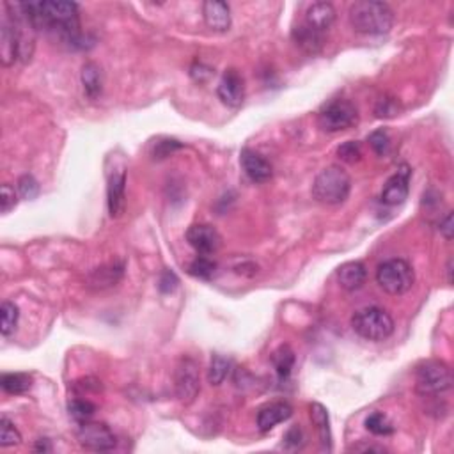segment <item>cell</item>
<instances>
[{"mask_svg": "<svg viewBox=\"0 0 454 454\" xmlns=\"http://www.w3.org/2000/svg\"><path fill=\"white\" fill-rule=\"evenodd\" d=\"M348 18L355 32L367 35L387 34L394 25V11L389 4L376 0H360L351 4Z\"/></svg>", "mask_w": 454, "mask_h": 454, "instance_id": "obj_2", "label": "cell"}, {"mask_svg": "<svg viewBox=\"0 0 454 454\" xmlns=\"http://www.w3.org/2000/svg\"><path fill=\"white\" fill-rule=\"evenodd\" d=\"M447 282L449 284H453V259H449V261H447Z\"/></svg>", "mask_w": 454, "mask_h": 454, "instance_id": "obj_45", "label": "cell"}, {"mask_svg": "<svg viewBox=\"0 0 454 454\" xmlns=\"http://www.w3.org/2000/svg\"><path fill=\"white\" fill-rule=\"evenodd\" d=\"M365 428L376 436H387L394 433L392 422H390L389 417H387L385 414H382V411H375V414L369 415V417L365 419Z\"/></svg>", "mask_w": 454, "mask_h": 454, "instance_id": "obj_29", "label": "cell"}, {"mask_svg": "<svg viewBox=\"0 0 454 454\" xmlns=\"http://www.w3.org/2000/svg\"><path fill=\"white\" fill-rule=\"evenodd\" d=\"M365 279H367V270H365L364 262L360 261L344 262L337 270V280H339L340 287L346 291L360 289L365 284Z\"/></svg>", "mask_w": 454, "mask_h": 454, "instance_id": "obj_20", "label": "cell"}, {"mask_svg": "<svg viewBox=\"0 0 454 454\" xmlns=\"http://www.w3.org/2000/svg\"><path fill=\"white\" fill-rule=\"evenodd\" d=\"M351 328L362 339L380 343L394 333V319L385 309L365 307L355 312L351 318Z\"/></svg>", "mask_w": 454, "mask_h": 454, "instance_id": "obj_4", "label": "cell"}, {"mask_svg": "<svg viewBox=\"0 0 454 454\" xmlns=\"http://www.w3.org/2000/svg\"><path fill=\"white\" fill-rule=\"evenodd\" d=\"M240 163L248 179L254 181V183H266V181L272 179V163L259 153L252 151V149H243L240 156Z\"/></svg>", "mask_w": 454, "mask_h": 454, "instance_id": "obj_14", "label": "cell"}, {"mask_svg": "<svg viewBox=\"0 0 454 454\" xmlns=\"http://www.w3.org/2000/svg\"><path fill=\"white\" fill-rule=\"evenodd\" d=\"M351 190V177L340 165L325 167L312 183V197L326 206L343 204Z\"/></svg>", "mask_w": 454, "mask_h": 454, "instance_id": "obj_3", "label": "cell"}, {"mask_svg": "<svg viewBox=\"0 0 454 454\" xmlns=\"http://www.w3.org/2000/svg\"><path fill=\"white\" fill-rule=\"evenodd\" d=\"M272 364L280 380H287L294 365V353L287 344H282L272 353Z\"/></svg>", "mask_w": 454, "mask_h": 454, "instance_id": "obj_24", "label": "cell"}, {"mask_svg": "<svg viewBox=\"0 0 454 454\" xmlns=\"http://www.w3.org/2000/svg\"><path fill=\"white\" fill-rule=\"evenodd\" d=\"M190 74L194 80L197 82H206L209 77H211V70L208 66H204L202 62H195L194 66L190 67Z\"/></svg>", "mask_w": 454, "mask_h": 454, "instance_id": "obj_40", "label": "cell"}, {"mask_svg": "<svg viewBox=\"0 0 454 454\" xmlns=\"http://www.w3.org/2000/svg\"><path fill=\"white\" fill-rule=\"evenodd\" d=\"M399 110H401L399 101H397L396 98H392V96H382L375 106V114L376 117H380V119L396 117L397 114H399Z\"/></svg>", "mask_w": 454, "mask_h": 454, "instance_id": "obj_32", "label": "cell"}, {"mask_svg": "<svg viewBox=\"0 0 454 454\" xmlns=\"http://www.w3.org/2000/svg\"><path fill=\"white\" fill-rule=\"evenodd\" d=\"M0 314H2V323H0V330H2L4 337H9L11 333L16 330L18 325V316H20V311H18V305H14L13 301H4L2 307H0Z\"/></svg>", "mask_w": 454, "mask_h": 454, "instance_id": "obj_28", "label": "cell"}, {"mask_svg": "<svg viewBox=\"0 0 454 454\" xmlns=\"http://www.w3.org/2000/svg\"><path fill=\"white\" fill-rule=\"evenodd\" d=\"M187 241L201 255H211L222 247V236L209 223H194L188 227Z\"/></svg>", "mask_w": 454, "mask_h": 454, "instance_id": "obj_10", "label": "cell"}, {"mask_svg": "<svg viewBox=\"0 0 454 454\" xmlns=\"http://www.w3.org/2000/svg\"><path fill=\"white\" fill-rule=\"evenodd\" d=\"M74 392L87 394V392H99L101 390V382L96 378H82L73 383Z\"/></svg>", "mask_w": 454, "mask_h": 454, "instance_id": "obj_37", "label": "cell"}, {"mask_svg": "<svg viewBox=\"0 0 454 454\" xmlns=\"http://www.w3.org/2000/svg\"><path fill=\"white\" fill-rule=\"evenodd\" d=\"M38 453H50L52 450V445H50V440L48 438H39L38 442H35V447H34Z\"/></svg>", "mask_w": 454, "mask_h": 454, "instance_id": "obj_43", "label": "cell"}, {"mask_svg": "<svg viewBox=\"0 0 454 454\" xmlns=\"http://www.w3.org/2000/svg\"><path fill=\"white\" fill-rule=\"evenodd\" d=\"M18 194L23 199H27V201L38 197L39 183L35 181V177L31 176V174H23V176L18 179Z\"/></svg>", "mask_w": 454, "mask_h": 454, "instance_id": "obj_33", "label": "cell"}, {"mask_svg": "<svg viewBox=\"0 0 454 454\" xmlns=\"http://www.w3.org/2000/svg\"><path fill=\"white\" fill-rule=\"evenodd\" d=\"M311 410V419L316 424V429L319 433V440L323 443V449H332V435H330V422H328V410L323 404L312 403L309 406Z\"/></svg>", "mask_w": 454, "mask_h": 454, "instance_id": "obj_23", "label": "cell"}, {"mask_svg": "<svg viewBox=\"0 0 454 454\" xmlns=\"http://www.w3.org/2000/svg\"><path fill=\"white\" fill-rule=\"evenodd\" d=\"M188 273L195 279H201V280H209L215 277L216 273V262L213 259L206 258V255H199L195 258L194 261L190 262L188 266Z\"/></svg>", "mask_w": 454, "mask_h": 454, "instance_id": "obj_27", "label": "cell"}, {"mask_svg": "<svg viewBox=\"0 0 454 454\" xmlns=\"http://www.w3.org/2000/svg\"><path fill=\"white\" fill-rule=\"evenodd\" d=\"M351 450H357V453H360V450H375V453H383V447H378V445H355L351 447Z\"/></svg>", "mask_w": 454, "mask_h": 454, "instance_id": "obj_44", "label": "cell"}, {"mask_svg": "<svg viewBox=\"0 0 454 454\" xmlns=\"http://www.w3.org/2000/svg\"><path fill=\"white\" fill-rule=\"evenodd\" d=\"M367 140H369V144H371L372 151H375L376 155H380V156L387 155V151H389V148H390V137H389V133H387L385 130L372 131V133L369 135Z\"/></svg>", "mask_w": 454, "mask_h": 454, "instance_id": "obj_34", "label": "cell"}, {"mask_svg": "<svg viewBox=\"0 0 454 454\" xmlns=\"http://www.w3.org/2000/svg\"><path fill=\"white\" fill-rule=\"evenodd\" d=\"M336 21V9L330 2H316L305 13V23L325 34Z\"/></svg>", "mask_w": 454, "mask_h": 454, "instance_id": "obj_21", "label": "cell"}, {"mask_svg": "<svg viewBox=\"0 0 454 454\" xmlns=\"http://www.w3.org/2000/svg\"><path fill=\"white\" fill-rule=\"evenodd\" d=\"M453 387V372L442 360H426L415 369V390L421 396H438Z\"/></svg>", "mask_w": 454, "mask_h": 454, "instance_id": "obj_5", "label": "cell"}, {"mask_svg": "<svg viewBox=\"0 0 454 454\" xmlns=\"http://www.w3.org/2000/svg\"><path fill=\"white\" fill-rule=\"evenodd\" d=\"M21 435L16 429V426L7 417L0 419V447H13L20 445Z\"/></svg>", "mask_w": 454, "mask_h": 454, "instance_id": "obj_31", "label": "cell"}, {"mask_svg": "<svg viewBox=\"0 0 454 454\" xmlns=\"http://www.w3.org/2000/svg\"><path fill=\"white\" fill-rule=\"evenodd\" d=\"M0 385H2L4 392L20 396V394H25L31 389L32 378L25 372H9V375H4L0 378Z\"/></svg>", "mask_w": 454, "mask_h": 454, "instance_id": "obj_25", "label": "cell"}, {"mask_svg": "<svg viewBox=\"0 0 454 454\" xmlns=\"http://www.w3.org/2000/svg\"><path fill=\"white\" fill-rule=\"evenodd\" d=\"M337 155H339V158L343 160V162H348V163L358 162L362 156L360 144L355 140L344 142V144L339 145V149H337Z\"/></svg>", "mask_w": 454, "mask_h": 454, "instance_id": "obj_35", "label": "cell"}, {"mask_svg": "<svg viewBox=\"0 0 454 454\" xmlns=\"http://www.w3.org/2000/svg\"><path fill=\"white\" fill-rule=\"evenodd\" d=\"M291 38H293L294 45H297L301 52L309 53V55H316V53H319L321 52L323 45H325V34L316 31V28L309 27L305 21L293 28Z\"/></svg>", "mask_w": 454, "mask_h": 454, "instance_id": "obj_19", "label": "cell"}, {"mask_svg": "<svg viewBox=\"0 0 454 454\" xmlns=\"http://www.w3.org/2000/svg\"><path fill=\"white\" fill-rule=\"evenodd\" d=\"M376 282L392 297L408 293L415 282V272L404 259H389L376 270Z\"/></svg>", "mask_w": 454, "mask_h": 454, "instance_id": "obj_6", "label": "cell"}, {"mask_svg": "<svg viewBox=\"0 0 454 454\" xmlns=\"http://www.w3.org/2000/svg\"><path fill=\"white\" fill-rule=\"evenodd\" d=\"M177 284V277L174 275L172 272H165L162 275V279H160V291L162 293H170V291L176 287Z\"/></svg>", "mask_w": 454, "mask_h": 454, "instance_id": "obj_41", "label": "cell"}, {"mask_svg": "<svg viewBox=\"0 0 454 454\" xmlns=\"http://www.w3.org/2000/svg\"><path fill=\"white\" fill-rule=\"evenodd\" d=\"M78 443L84 449L94 450V453H106L116 447L117 440L112 429L103 422L85 421L80 422V428L77 431Z\"/></svg>", "mask_w": 454, "mask_h": 454, "instance_id": "obj_9", "label": "cell"}, {"mask_svg": "<svg viewBox=\"0 0 454 454\" xmlns=\"http://www.w3.org/2000/svg\"><path fill=\"white\" fill-rule=\"evenodd\" d=\"M216 94H218L220 101L231 109H236L243 103L245 82L243 77L238 73V70H234V67L226 70V73L220 78L218 87H216Z\"/></svg>", "mask_w": 454, "mask_h": 454, "instance_id": "obj_12", "label": "cell"}, {"mask_svg": "<svg viewBox=\"0 0 454 454\" xmlns=\"http://www.w3.org/2000/svg\"><path fill=\"white\" fill-rule=\"evenodd\" d=\"M67 410H70V415L74 419V421L85 422V421H91V417L94 415L96 404L91 403L89 399L74 397V399H71L70 404H67Z\"/></svg>", "mask_w": 454, "mask_h": 454, "instance_id": "obj_30", "label": "cell"}, {"mask_svg": "<svg viewBox=\"0 0 454 454\" xmlns=\"http://www.w3.org/2000/svg\"><path fill=\"white\" fill-rule=\"evenodd\" d=\"M174 390L176 397L183 404L194 403L201 390V376H199V364L192 357H183L174 371Z\"/></svg>", "mask_w": 454, "mask_h": 454, "instance_id": "obj_8", "label": "cell"}, {"mask_svg": "<svg viewBox=\"0 0 454 454\" xmlns=\"http://www.w3.org/2000/svg\"><path fill=\"white\" fill-rule=\"evenodd\" d=\"M18 204V195L14 192V188L9 183L2 184V192H0V208H2L4 215L11 211V209L16 208Z\"/></svg>", "mask_w": 454, "mask_h": 454, "instance_id": "obj_36", "label": "cell"}, {"mask_svg": "<svg viewBox=\"0 0 454 454\" xmlns=\"http://www.w3.org/2000/svg\"><path fill=\"white\" fill-rule=\"evenodd\" d=\"M21 11L31 21L34 31H45L57 35L60 41L74 48H84V35L80 34L78 6L74 2H25Z\"/></svg>", "mask_w": 454, "mask_h": 454, "instance_id": "obj_1", "label": "cell"}, {"mask_svg": "<svg viewBox=\"0 0 454 454\" xmlns=\"http://www.w3.org/2000/svg\"><path fill=\"white\" fill-rule=\"evenodd\" d=\"M440 233L443 234L445 240H453V211L447 213L445 218L440 222Z\"/></svg>", "mask_w": 454, "mask_h": 454, "instance_id": "obj_42", "label": "cell"}, {"mask_svg": "<svg viewBox=\"0 0 454 454\" xmlns=\"http://www.w3.org/2000/svg\"><path fill=\"white\" fill-rule=\"evenodd\" d=\"M231 367H233V362H231V358L222 357V355L215 353L211 357V364H209L208 382L215 387L222 385V383L226 382L227 376H229Z\"/></svg>", "mask_w": 454, "mask_h": 454, "instance_id": "obj_26", "label": "cell"}, {"mask_svg": "<svg viewBox=\"0 0 454 454\" xmlns=\"http://www.w3.org/2000/svg\"><path fill=\"white\" fill-rule=\"evenodd\" d=\"M358 123V110L350 99H333L318 112V124L326 133L353 128Z\"/></svg>", "mask_w": 454, "mask_h": 454, "instance_id": "obj_7", "label": "cell"}, {"mask_svg": "<svg viewBox=\"0 0 454 454\" xmlns=\"http://www.w3.org/2000/svg\"><path fill=\"white\" fill-rule=\"evenodd\" d=\"M123 262H109V265H101L92 270L85 279V286L91 287V289H106V287L116 286L123 279Z\"/></svg>", "mask_w": 454, "mask_h": 454, "instance_id": "obj_16", "label": "cell"}, {"mask_svg": "<svg viewBox=\"0 0 454 454\" xmlns=\"http://www.w3.org/2000/svg\"><path fill=\"white\" fill-rule=\"evenodd\" d=\"M20 59V31L9 14H4L0 21V60L2 66H13Z\"/></svg>", "mask_w": 454, "mask_h": 454, "instance_id": "obj_11", "label": "cell"}, {"mask_svg": "<svg viewBox=\"0 0 454 454\" xmlns=\"http://www.w3.org/2000/svg\"><path fill=\"white\" fill-rule=\"evenodd\" d=\"M106 204H109V213L112 218H119L124 213V208H126V174L124 170L114 172L109 177Z\"/></svg>", "mask_w": 454, "mask_h": 454, "instance_id": "obj_15", "label": "cell"}, {"mask_svg": "<svg viewBox=\"0 0 454 454\" xmlns=\"http://www.w3.org/2000/svg\"><path fill=\"white\" fill-rule=\"evenodd\" d=\"M291 415H293L291 404L286 403V401H277V403H270L266 404V406H262L261 410L258 411L255 422H258L259 431L266 433L270 431V429L275 428L277 424H280V422L287 421Z\"/></svg>", "mask_w": 454, "mask_h": 454, "instance_id": "obj_17", "label": "cell"}, {"mask_svg": "<svg viewBox=\"0 0 454 454\" xmlns=\"http://www.w3.org/2000/svg\"><path fill=\"white\" fill-rule=\"evenodd\" d=\"M202 16L206 25L215 32H226L231 27V7L220 0H206L202 4Z\"/></svg>", "mask_w": 454, "mask_h": 454, "instance_id": "obj_18", "label": "cell"}, {"mask_svg": "<svg viewBox=\"0 0 454 454\" xmlns=\"http://www.w3.org/2000/svg\"><path fill=\"white\" fill-rule=\"evenodd\" d=\"M284 442H286V445L294 447V449L301 447V443H304V433H301V429L298 428V426H293V428L286 433V436H284Z\"/></svg>", "mask_w": 454, "mask_h": 454, "instance_id": "obj_38", "label": "cell"}, {"mask_svg": "<svg viewBox=\"0 0 454 454\" xmlns=\"http://www.w3.org/2000/svg\"><path fill=\"white\" fill-rule=\"evenodd\" d=\"M82 85H84V92L89 99H98L103 91V78H101V67L96 62H85L82 66Z\"/></svg>", "mask_w": 454, "mask_h": 454, "instance_id": "obj_22", "label": "cell"}, {"mask_svg": "<svg viewBox=\"0 0 454 454\" xmlns=\"http://www.w3.org/2000/svg\"><path fill=\"white\" fill-rule=\"evenodd\" d=\"M181 144H177V140H163V142H158L156 144V149H155V158L158 156V158H165V156H169L170 153L174 151V149H179Z\"/></svg>", "mask_w": 454, "mask_h": 454, "instance_id": "obj_39", "label": "cell"}, {"mask_svg": "<svg viewBox=\"0 0 454 454\" xmlns=\"http://www.w3.org/2000/svg\"><path fill=\"white\" fill-rule=\"evenodd\" d=\"M408 192H410V169L403 165L394 176L387 179L380 199L387 206H399L406 201Z\"/></svg>", "mask_w": 454, "mask_h": 454, "instance_id": "obj_13", "label": "cell"}]
</instances>
